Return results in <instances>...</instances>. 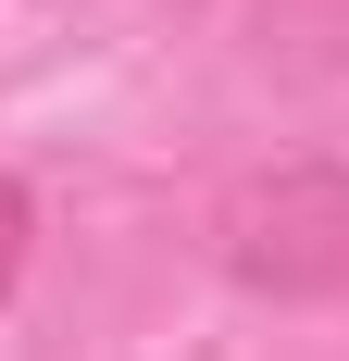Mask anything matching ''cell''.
<instances>
[{
    "label": "cell",
    "instance_id": "6da1fadb",
    "mask_svg": "<svg viewBox=\"0 0 349 361\" xmlns=\"http://www.w3.org/2000/svg\"><path fill=\"white\" fill-rule=\"evenodd\" d=\"M225 274L249 299H337L349 287V162H275L225 200Z\"/></svg>",
    "mask_w": 349,
    "mask_h": 361
},
{
    "label": "cell",
    "instance_id": "7a4b0ae2",
    "mask_svg": "<svg viewBox=\"0 0 349 361\" xmlns=\"http://www.w3.org/2000/svg\"><path fill=\"white\" fill-rule=\"evenodd\" d=\"M25 250H37V200H25V175H0V312L25 287Z\"/></svg>",
    "mask_w": 349,
    "mask_h": 361
}]
</instances>
